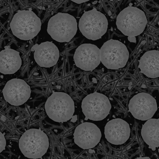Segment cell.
<instances>
[{
  "mask_svg": "<svg viewBox=\"0 0 159 159\" xmlns=\"http://www.w3.org/2000/svg\"><path fill=\"white\" fill-rule=\"evenodd\" d=\"M42 27L41 20L32 11H20L14 15L10 24L13 35L24 41L38 35Z\"/></svg>",
  "mask_w": 159,
  "mask_h": 159,
  "instance_id": "obj_1",
  "label": "cell"
},
{
  "mask_svg": "<svg viewBox=\"0 0 159 159\" xmlns=\"http://www.w3.org/2000/svg\"><path fill=\"white\" fill-rule=\"evenodd\" d=\"M147 24L146 16L137 7H129L118 15L116 25L117 29L128 37H136L142 34Z\"/></svg>",
  "mask_w": 159,
  "mask_h": 159,
  "instance_id": "obj_2",
  "label": "cell"
},
{
  "mask_svg": "<svg viewBox=\"0 0 159 159\" xmlns=\"http://www.w3.org/2000/svg\"><path fill=\"white\" fill-rule=\"evenodd\" d=\"M45 110L50 119L57 122H64L71 119L74 114V101L67 93L54 92L46 100Z\"/></svg>",
  "mask_w": 159,
  "mask_h": 159,
  "instance_id": "obj_3",
  "label": "cell"
},
{
  "mask_svg": "<svg viewBox=\"0 0 159 159\" xmlns=\"http://www.w3.org/2000/svg\"><path fill=\"white\" fill-rule=\"evenodd\" d=\"M49 147L47 135L40 129L28 130L22 135L19 141L21 152L28 158H41L46 153Z\"/></svg>",
  "mask_w": 159,
  "mask_h": 159,
  "instance_id": "obj_4",
  "label": "cell"
},
{
  "mask_svg": "<svg viewBox=\"0 0 159 159\" xmlns=\"http://www.w3.org/2000/svg\"><path fill=\"white\" fill-rule=\"evenodd\" d=\"M47 31L55 41L68 42L76 34L77 23L73 16L67 13H58L49 20Z\"/></svg>",
  "mask_w": 159,
  "mask_h": 159,
  "instance_id": "obj_5",
  "label": "cell"
},
{
  "mask_svg": "<svg viewBox=\"0 0 159 159\" xmlns=\"http://www.w3.org/2000/svg\"><path fill=\"white\" fill-rule=\"evenodd\" d=\"M108 25L104 14L94 8L83 14L79 20V28L85 38L96 41L106 33Z\"/></svg>",
  "mask_w": 159,
  "mask_h": 159,
  "instance_id": "obj_6",
  "label": "cell"
},
{
  "mask_svg": "<svg viewBox=\"0 0 159 159\" xmlns=\"http://www.w3.org/2000/svg\"><path fill=\"white\" fill-rule=\"evenodd\" d=\"M100 60L109 69L117 70L125 67L129 58V52L125 44L117 40L111 39L101 48Z\"/></svg>",
  "mask_w": 159,
  "mask_h": 159,
  "instance_id": "obj_7",
  "label": "cell"
},
{
  "mask_svg": "<svg viewBox=\"0 0 159 159\" xmlns=\"http://www.w3.org/2000/svg\"><path fill=\"white\" fill-rule=\"evenodd\" d=\"M82 112L90 120L100 121L109 115L111 108L109 98L99 93L88 94L81 103Z\"/></svg>",
  "mask_w": 159,
  "mask_h": 159,
  "instance_id": "obj_8",
  "label": "cell"
},
{
  "mask_svg": "<svg viewBox=\"0 0 159 159\" xmlns=\"http://www.w3.org/2000/svg\"><path fill=\"white\" fill-rule=\"evenodd\" d=\"M129 109L135 118L144 121L153 116L157 110V105L156 99L152 95L141 93L129 101Z\"/></svg>",
  "mask_w": 159,
  "mask_h": 159,
  "instance_id": "obj_9",
  "label": "cell"
},
{
  "mask_svg": "<svg viewBox=\"0 0 159 159\" xmlns=\"http://www.w3.org/2000/svg\"><path fill=\"white\" fill-rule=\"evenodd\" d=\"M73 59L76 67L85 71H93L101 63L100 49L93 44H82L75 50Z\"/></svg>",
  "mask_w": 159,
  "mask_h": 159,
  "instance_id": "obj_10",
  "label": "cell"
},
{
  "mask_svg": "<svg viewBox=\"0 0 159 159\" xmlns=\"http://www.w3.org/2000/svg\"><path fill=\"white\" fill-rule=\"evenodd\" d=\"M5 100L11 105H22L29 100L31 96L30 85L22 79L9 80L3 89Z\"/></svg>",
  "mask_w": 159,
  "mask_h": 159,
  "instance_id": "obj_11",
  "label": "cell"
},
{
  "mask_svg": "<svg viewBox=\"0 0 159 159\" xmlns=\"http://www.w3.org/2000/svg\"><path fill=\"white\" fill-rule=\"evenodd\" d=\"M73 135L74 142L83 149H89L96 146L102 137L98 127L90 122H83L77 126Z\"/></svg>",
  "mask_w": 159,
  "mask_h": 159,
  "instance_id": "obj_12",
  "label": "cell"
},
{
  "mask_svg": "<svg viewBox=\"0 0 159 159\" xmlns=\"http://www.w3.org/2000/svg\"><path fill=\"white\" fill-rule=\"evenodd\" d=\"M104 134L106 139L111 143L121 145L129 139L130 129L125 120L120 118L114 119L107 123Z\"/></svg>",
  "mask_w": 159,
  "mask_h": 159,
  "instance_id": "obj_13",
  "label": "cell"
},
{
  "mask_svg": "<svg viewBox=\"0 0 159 159\" xmlns=\"http://www.w3.org/2000/svg\"><path fill=\"white\" fill-rule=\"evenodd\" d=\"M35 51L34 59L40 67H50L56 65L59 58L58 47L52 42H42L36 44L31 49Z\"/></svg>",
  "mask_w": 159,
  "mask_h": 159,
  "instance_id": "obj_14",
  "label": "cell"
},
{
  "mask_svg": "<svg viewBox=\"0 0 159 159\" xmlns=\"http://www.w3.org/2000/svg\"><path fill=\"white\" fill-rule=\"evenodd\" d=\"M22 59L19 52L8 48L0 52V72L12 74L20 68Z\"/></svg>",
  "mask_w": 159,
  "mask_h": 159,
  "instance_id": "obj_15",
  "label": "cell"
},
{
  "mask_svg": "<svg viewBox=\"0 0 159 159\" xmlns=\"http://www.w3.org/2000/svg\"><path fill=\"white\" fill-rule=\"evenodd\" d=\"M139 68L141 72L151 78L159 76V51L153 50L147 51L140 58Z\"/></svg>",
  "mask_w": 159,
  "mask_h": 159,
  "instance_id": "obj_16",
  "label": "cell"
},
{
  "mask_svg": "<svg viewBox=\"0 0 159 159\" xmlns=\"http://www.w3.org/2000/svg\"><path fill=\"white\" fill-rule=\"evenodd\" d=\"M142 136L149 148L156 150L159 147V119H150L143 125Z\"/></svg>",
  "mask_w": 159,
  "mask_h": 159,
  "instance_id": "obj_17",
  "label": "cell"
},
{
  "mask_svg": "<svg viewBox=\"0 0 159 159\" xmlns=\"http://www.w3.org/2000/svg\"><path fill=\"white\" fill-rule=\"evenodd\" d=\"M6 146V140L4 135L0 132V153L4 150Z\"/></svg>",
  "mask_w": 159,
  "mask_h": 159,
  "instance_id": "obj_18",
  "label": "cell"
},
{
  "mask_svg": "<svg viewBox=\"0 0 159 159\" xmlns=\"http://www.w3.org/2000/svg\"><path fill=\"white\" fill-rule=\"evenodd\" d=\"M71 1L75 3L80 4H82L83 3L88 2L89 0H71Z\"/></svg>",
  "mask_w": 159,
  "mask_h": 159,
  "instance_id": "obj_19",
  "label": "cell"
},
{
  "mask_svg": "<svg viewBox=\"0 0 159 159\" xmlns=\"http://www.w3.org/2000/svg\"><path fill=\"white\" fill-rule=\"evenodd\" d=\"M128 39L130 42H133V43L136 42V37H128Z\"/></svg>",
  "mask_w": 159,
  "mask_h": 159,
  "instance_id": "obj_20",
  "label": "cell"
},
{
  "mask_svg": "<svg viewBox=\"0 0 159 159\" xmlns=\"http://www.w3.org/2000/svg\"><path fill=\"white\" fill-rule=\"evenodd\" d=\"M77 116L76 115L74 116H72V117L71 118V122H75L77 121Z\"/></svg>",
  "mask_w": 159,
  "mask_h": 159,
  "instance_id": "obj_21",
  "label": "cell"
},
{
  "mask_svg": "<svg viewBox=\"0 0 159 159\" xmlns=\"http://www.w3.org/2000/svg\"><path fill=\"white\" fill-rule=\"evenodd\" d=\"M137 159H150V158L149 157H139V158H137Z\"/></svg>",
  "mask_w": 159,
  "mask_h": 159,
  "instance_id": "obj_22",
  "label": "cell"
},
{
  "mask_svg": "<svg viewBox=\"0 0 159 159\" xmlns=\"http://www.w3.org/2000/svg\"><path fill=\"white\" fill-rule=\"evenodd\" d=\"M89 152L90 153H92V152H94V151L93 150H91L90 149H89Z\"/></svg>",
  "mask_w": 159,
  "mask_h": 159,
  "instance_id": "obj_23",
  "label": "cell"
},
{
  "mask_svg": "<svg viewBox=\"0 0 159 159\" xmlns=\"http://www.w3.org/2000/svg\"><path fill=\"white\" fill-rule=\"evenodd\" d=\"M88 119L87 118V117H85V120H88Z\"/></svg>",
  "mask_w": 159,
  "mask_h": 159,
  "instance_id": "obj_24",
  "label": "cell"
}]
</instances>
